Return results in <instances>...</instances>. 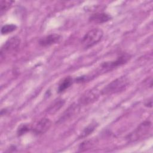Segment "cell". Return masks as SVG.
<instances>
[{
	"label": "cell",
	"mask_w": 153,
	"mask_h": 153,
	"mask_svg": "<svg viewBox=\"0 0 153 153\" xmlns=\"http://www.w3.org/2000/svg\"><path fill=\"white\" fill-rule=\"evenodd\" d=\"M14 2V1H4L1 0L0 2L1 5V14L2 15L4 13H5L7 11L9 10V8L11 7L12 4Z\"/></svg>",
	"instance_id": "obj_16"
},
{
	"label": "cell",
	"mask_w": 153,
	"mask_h": 153,
	"mask_svg": "<svg viewBox=\"0 0 153 153\" xmlns=\"http://www.w3.org/2000/svg\"><path fill=\"white\" fill-rule=\"evenodd\" d=\"M131 58V56L130 54L124 53L121 54L119 56L117 57L115 60L105 62L102 63L100 65L102 69L105 71H109L114 69L118 66H121L126 63H127Z\"/></svg>",
	"instance_id": "obj_4"
},
{
	"label": "cell",
	"mask_w": 153,
	"mask_h": 153,
	"mask_svg": "<svg viewBox=\"0 0 153 153\" xmlns=\"http://www.w3.org/2000/svg\"><path fill=\"white\" fill-rule=\"evenodd\" d=\"M51 121L47 118H42L39 120L32 128L33 133L35 135H41L46 133L51 126Z\"/></svg>",
	"instance_id": "obj_6"
},
{
	"label": "cell",
	"mask_w": 153,
	"mask_h": 153,
	"mask_svg": "<svg viewBox=\"0 0 153 153\" xmlns=\"http://www.w3.org/2000/svg\"><path fill=\"white\" fill-rule=\"evenodd\" d=\"M65 101L62 99H57L55 100L48 108L47 112L49 114H54L57 112L65 104Z\"/></svg>",
	"instance_id": "obj_11"
},
{
	"label": "cell",
	"mask_w": 153,
	"mask_h": 153,
	"mask_svg": "<svg viewBox=\"0 0 153 153\" xmlns=\"http://www.w3.org/2000/svg\"><path fill=\"white\" fill-rule=\"evenodd\" d=\"M103 36V32L101 29L93 28L84 35L81 40V44L85 49L91 48L102 40Z\"/></svg>",
	"instance_id": "obj_2"
},
{
	"label": "cell",
	"mask_w": 153,
	"mask_h": 153,
	"mask_svg": "<svg viewBox=\"0 0 153 153\" xmlns=\"http://www.w3.org/2000/svg\"><path fill=\"white\" fill-rule=\"evenodd\" d=\"M32 130V127L27 124H21L17 130V134L18 136H23Z\"/></svg>",
	"instance_id": "obj_15"
},
{
	"label": "cell",
	"mask_w": 153,
	"mask_h": 153,
	"mask_svg": "<svg viewBox=\"0 0 153 153\" xmlns=\"http://www.w3.org/2000/svg\"><path fill=\"white\" fill-rule=\"evenodd\" d=\"M97 124L96 123H93L90 124L88 126H87L82 131L81 136H79V138H84L88 135H90L96 128Z\"/></svg>",
	"instance_id": "obj_13"
},
{
	"label": "cell",
	"mask_w": 153,
	"mask_h": 153,
	"mask_svg": "<svg viewBox=\"0 0 153 153\" xmlns=\"http://www.w3.org/2000/svg\"><path fill=\"white\" fill-rule=\"evenodd\" d=\"M73 79L71 76H68L65 77L62 79V81L59 83L57 88V93H62L68 89L73 84Z\"/></svg>",
	"instance_id": "obj_10"
},
{
	"label": "cell",
	"mask_w": 153,
	"mask_h": 153,
	"mask_svg": "<svg viewBox=\"0 0 153 153\" xmlns=\"http://www.w3.org/2000/svg\"><path fill=\"white\" fill-rule=\"evenodd\" d=\"M77 105L75 103L72 104L63 113V115L59 118V122H63L65 121H66L69 118H71L75 112V111L76 110Z\"/></svg>",
	"instance_id": "obj_12"
},
{
	"label": "cell",
	"mask_w": 153,
	"mask_h": 153,
	"mask_svg": "<svg viewBox=\"0 0 153 153\" xmlns=\"http://www.w3.org/2000/svg\"><path fill=\"white\" fill-rule=\"evenodd\" d=\"M62 35L57 33H51L41 38L39 40V44L41 47H48L56 44L62 39Z\"/></svg>",
	"instance_id": "obj_8"
},
{
	"label": "cell",
	"mask_w": 153,
	"mask_h": 153,
	"mask_svg": "<svg viewBox=\"0 0 153 153\" xmlns=\"http://www.w3.org/2000/svg\"><path fill=\"white\" fill-rule=\"evenodd\" d=\"M112 16L105 12H96L89 17V22L94 24H102L110 21Z\"/></svg>",
	"instance_id": "obj_9"
},
{
	"label": "cell",
	"mask_w": 153,
	"mask_h": 153,
	"mask_svg": "<svg viewBox=\"0 0 153 153\" xmlns=\"http://www.w3.org/2000/svg\"><path fill=\"white\" fill-rule=\"evenodd\" d=\"M17 26L14 24H6L2 26L1 32L2 35L8 34L16 30Z\"/></svg>",
	"instance_id": "obj_14"
},
{
	"label": "cell",
	"mask_w": 153,
	"mask_h": 153,
	"mask_svg": "<svg viewBox=\"0 0 153 153\" xmlns=\"http://www.w3.org/2000/svg\"><path fill=\"white\" fill-rule=\"evenodd\" d=\"M145 105L147 107H149V108H151L152 107V100H149V102L148 101L145 104Z\"/></svg>",
	"instance_id": "obj_17"
},
{
	"label": "cell",
	"mask_w": 153,
	"mask_h": 153,
	"mask_svg": "<svg viewBox=\"0 0 153 153\" xmlns=\"http://www.w3.org/2000/svg\"><path fill=\"white\" fill-rule=\"evenodd\" d=\"M20 42V39L17 36L9 38L1 47V57H5V56L16 51L19 47Z\"/></svg>",
	"instance_id": "obj_5"
},
{
	"label": "cell",
	"mask_w": 153,
	"mask_h": 153,
	"mask_svg": "<svg viewBox=\"0 0 153 153\" xmlns=\"http://www.w3.org/2000/svg\"><path fill=\"white\" fill-rule=\"evenodd\" d=\"M100 94L101 93H99L98 91L96 89H91L85 92L82 96H81L79 99V103L80 105L82 104L84 105L90 104L97 100Z\"/></svg>",
	"instance_id": "obj_7"
},
{
	"label": "cell",
	"mask_w": 153,
	"mask_h": 153,
	"mask_svg": "<svg viewBox=\"0 0 153 153\" xmlns=\"http://www.w3.org/2000/svg\"><path fill=\"white\" fill-rule=\"evenodd\" d=\"M152 123L149 121H145L140 124L138 127L128 136V139L135 141L144 139L147 137L151 131Z\"/></svg>",
	"instance_id": "obj_3"
},
{
	"label": "cell",
	"mask_w": 153,
	"mask_h": 153,
	"mask_svg": "<svg viewBox=\"0 0 153 153\" xmlns=\"http://www.w3.org/2000/svg\"><path fill=\"white\" fill-rule=\"evenodd\" d=\"M130 85V81L126 76L118 77L105 86L101 90L102 95H111L125 91Z\"/></svg>",
	"instance_id": "obj_1"
}]
</instances>
